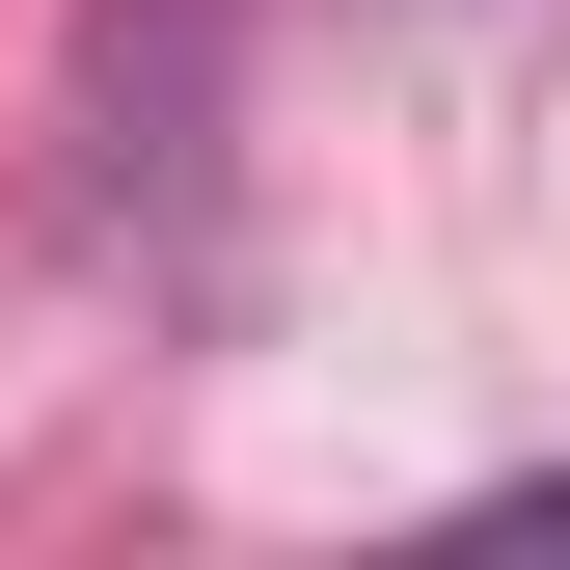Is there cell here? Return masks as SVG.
Returning <instances> with one entry per match:
<instances>
[{
	"label": "cell",
	"instance_id": "obj_1",
	"mask_svg": "<svg viewBox=\"0 0 570 570\" xmlns=\"http://www.w3.org/2000/svg\"><path fill=\"white\" fill-rule=\"evenodd\" d=\"M462 543H570V462H517V489H489V517H462Z\"/></svg>",
	"mask_w": 570,
	"mask_h": 570
}]
</instances>
